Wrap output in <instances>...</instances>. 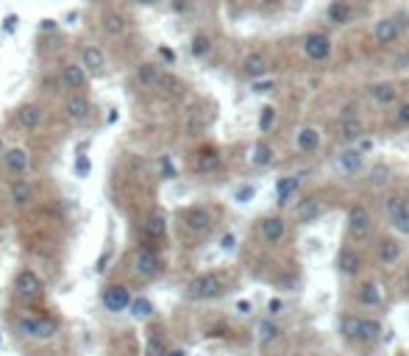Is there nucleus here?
Listing matches in <instances>:
<instances>
[{
    "mask_svg": "<svg viewBox=\"0 0 409 356\" xmlns=\"http://www.w3.org/2000/svg\"><path fill=\"white\" fill-rule=\"evenodd\" d=\"M225 292V281L221 273H201L187 284V301H212Z\"/></svg>",
    "mask_w": 409,
    "mask_h": 356,
    "instance_id": "obj_1",
    "label": "nucleus"
},
{
    "mask_svg": "<svg viewBox=\"0 0 409 356\" xmlns=\"http://www.w3.org/2000/svg\"><path fill=\"white\" fill-rule=\"evenodd\" d=\"M346 223H348V237L356 239V242H365V239L373 237V215H371V209L365 203H354L348 209Z\"/></svg>",
    "mask_w": 409,
    "mask_h": 356,
    "instance_id": "obj_2",
    "label": "nucleus"
},
{
    "mask_svg": "<svg viewBox=\"0 0 409 356\" xmlns=\"http://www.w3.org/2000/svg\"><path fill=\"white\" fill-rule=\"evenodd\" d=\"M20 331L31 340H51V337L59 334V320H53V318H23Z\"/></svg>",
    "mask_w": 409,
    "mask_h": 356,
    "instance_id": "obj_3",
    "label": "nucleus"
},
{
    "mask_svg": "<svg viewBox=\"0 0 409 356\" xmlns=\"http://www.w3.org/2000/svg\"><path fill=\"white\" fill-rule=\"evenodd\" d=\"M334 264H337V273H340V276L356 279V276L362 273V267H365V259H362V254H359L354 245H343V248L337 251V257H334Z\"/></svg>",
    "mask_w": 409,
    "mask_h": 356,
    "instance_id": "obj_4",
    "label": "nucleus"
},
{
    "mask_svg": "<svg viewBox=\"0 0 409 356\" xmlns=\"http://www.w3.org/2000/svg\"><path fill=\"white\" fill-rule=\"evenodd\" d=\"M100 301H103L106 312H115V315H117V312H126V309H131V303H134L131 292H128V287H123V284H109V287H103Z\"/></svg>",
    "mask_w": 409,
    "mask_h": 356,
    "instance_id": "obj_5",
    "label": "nucleus"
},
{
    "mask_svg": "<svg viewBox=\"0 0 409 356\" xmlns=\"http://www.w3.org/2000/svg\"><path fill=\"white\" fill-rule=\"evenodd\" d=\"M384 337V325L373 315H359L356 323V345H376L378 340Z\"/></svg>",
    "mask_w": 409,
    "mask_h": 356,
    "instance_id": "obj_6",
    "label": "nucleus"
},
{
    "mask_svg": "<svg viewBox=\"0 0 409 356\" xmlns=\"http://www.w3.org/2000/svg\"><path fill=\"white\" fill-rule=\"evenodd\" d=\"M323 212H326V209H323V203L309 195V198L295 200V206H292V220H295L298 226H309V223H315Z\"/></svg>",
    "mask_w": 409,
    "mask_h": 356,
    "instance_id": "obj_7",
    "label": "nucleus"
},
{
    "mask_svg": "<svg viewBox=\"0 0 409 356\" xmlns=\"http://www.w3.org/2000/svg\"><path fill=\"white\" fill-rule=\"evenodd\" d=\"M184 226H187L192 234L203 237V234H209V231H212L215 217H212V212H209L206 206H192V209L184 212Z\"/></svg>",
    "mask_w": 409,
    "mask_h": 356,
    "instance_id": "obj_8",
    "label": "nucleus"
},
{
    "mask_svg": "<svg viewBox=\"0 0 409 356\" xmlns=\"http://www.w3.org/2000/svg\"><path fill=\"white\" fill-rule=\"evenodd\" d=\"M334 164H337V170L340 173H346V176H359L362 170H365V153L359 151V148H343V151H337V156H334Z\"/></svg>",
    "mask_w": 409,
    "mask_h": 356,
    "instance_id": "obj_9",
    "label": "nucleus"
},
{
    "mask_svg": "<svg viewBox=\"0 0 409 356\" xmlns=\"http://www.w3.org/2000/svg\"><path fill=\"white\" fill-rule=\"evenodd\" d=\"M134 270H137V276H142V279H156L159 273H161L159 254L154 248H139L137 257H134Z\"/></svg>",
    "mask_w": 409,
    "mask_h": 356,
    "instance_id": "obj_10",
    "label": "nucleus"
},
{
    "mask_svg": "<svg viewBox=\"0 0 409 356\" xmlns=\"http://www.w3.org/2000/svg\"><path fill=\"white\" fill-rule=\"evenodd\" d=\"M282 337H284L282 325L276 323L273 318H265V320L256 323V345H259L262 351H267V348H273L276 342H282Z\"/></svg>",
    "mask_w": 409,
    "mask_h": 356,
    "instance_id": "obj_11",
    "label": "nucleus"
},
{
    "mask_svg": "<svg viewBox=\"0 0 409 356\" xmlns=\"http://www.w3.org/2000/svg\"><path fill=\"white\" fill-rule=\"evenodd\" d=\"M304 53H307L312 62H326V59L331 56V39L320 31L309 33V36L304 39Z\"/></svg>",
    "mask_w": 409,
    "mask_h": 356,
    "instance_id": "obj_12",
    "label": "nucleus"
},
{
    "mask_svg": "<svg viewBox=\"0 0 409 356\" xmlns=\"http://www.w3.org/2000/svg\"><path fill=\"white\" fill-rule=\"evenodd\" d=\"M259 234H262V239H265L267 245H279V242H284V237H287V223H284V217L282 215L265 217V220L259 223Z\"/></svg>",
    "mask_w": 409,
    "mask_h": 356,
    "instance_id": "obj_13",
    "label": "nucleus"
},
{
    "mask_svg": "<svg viewBox=\"0 0 409 356\" xmlns=\"http://www.w3.org/2000/svg\"><path fill=\"white\" fill-rule=\"evenodd\" d=\"M323 145V134L315 126H304V129L295 131V148L301 153H317Z\"/></svg>",
    "mask_w": 409,
    "mask_h": 356,
    "instance_id": "obj_14",
    "label": "nucleus"
},
{
    "mask_svg": "<svg viewBox=\"0 0 409 356\" xmlns=\"http://www.w3.org/2000/svg\"><path fill=\"white\" fill-rule=\"evenodd\" d=\"M14 290H17V295H23V298H33V295H39V292L45 290V284H42V279L33 270H20L17 279H14Z\"/></svg>",
    "mask_w": 409,
    "mask_h": 356,
    "instance_id": "obj_15",
    "label": "nucleus"
},
{
    "mask_svg": "<svg viewBox=\"0 0 409 356\" xmlns=\"http://www.w3.org/2000/svg\"><path fill=\"white\" fill-rule=\"evenodd\" d=\"M340 142H346V148H351L354 142H362V136H365V123L354 114V117H343L340 120Z\"/></svg>",
    "mask_w": 409,
    "mask_h": 356,
    "instance_id": "obj_16",
    "label": "nucleus"
},
{
    "mask_svg": "<svg viewBox=\"0 0 409 356\" xmlns=\"http://www.w3.org/2000/svg\"><path fill=\"white\" fill-rule=\"evenodd\" d=\"M243 72H245L251 81H262V78L270 72V62H267V56H265V53H251V56H245V62H243Z\"/></svg>",
    "mask_w": 409,
    "mask_h": 356,
    "instance_id": "obj_17",
    "label": "nucleus"
},
{
    "mask_svg": "<svg viewBox=\"0 0 409 356\" xmlns=\"http://www.w3.org/2000/svg\"><path fill=\"white\" fill-rule=\"evenodd\" d=\"M356 301L365 309H376V306H381V301H384V292H381V287H378L376 281H362L359 290H356Z\"/></svg>",
    "mask_w": 409,
    "mask_h": 356,
    "instance_id": "obj_18",
    "label": "nucleus"
},
{
    "mask_svg": "<svg viewBox=\"0 0 409 356\" xmlns=\"http://www.w3.org/2000/svg\"><path fill=\"white\" fill-rule=\"evenodd\" d=\"M409 206V198L404 193H387L381 198V209H384V217L393 223L404 209Z\"/></svg>",
    "mask_w": 409,
    "mask_h": 356,
    "instance_id": "obj_19",
    "label": "nucleus"
},
{
    "mask_svg": "<svg viewBox=\"0 0 409 356\" xmlns=\"http://www.w3.org/2000/svg\"><path fill=\"white\" fill-rule=\"evenodd\" d=\"M298 187H301V176H284L276 181V203L279 206H287L295 193H298Z\"/></svg>",
    "mask_w": 409,
    "mask_h": 356,
    "instance_id": "obj_20",
    "label": "nucleus"
},
{
    "mask_svg": "<svg viewBox=\"0 0 409 356\" xmlns=\"http://www.w3.org/2000/svg\"><path fill=\"white\" fill-rule=\"evenodd\" d=\"M398 36H401V28L395 26V20H393V17L378 20L376 28H373V39H376L378 45H393Z\"/></svg>",
    "mask_w": 409,
    "mask_h": 356,
    "instance_id": "obj_21",
    "label": "nucleus"
},
{
    "mask_svg": "<svg viewBox=\"0 0 409 356\" xmlns=\"http://www.w3.org/2000/svg\"><path fill=\"white\" fill-rule=\"evenodd\" d=\"M326 17H329V23H334V26H348V23L354 20V6H351L348 0H334V3L326 9Z\"/></svg>",
    "mask_w": 409,
    "mask_h": 356,
    "instance_id": "obj_22",
    "label": "nucleus"
},
{
    "mask_svg": "<svg viewBox=\"0 0 409 356\" xmlns=\"http://www.w3.org/2000/svg\"><path fill=\"white\" fill-rule=\"evenodd\" d=\"M3 164H6L9 173L23 176V173L28 170V153H26L23 148H9V151L3 153Z\"/></svg>",
    "mask_w": 409,
    "mask_h": 356,
    "instance_id": "obj_23",
    "label": "nucleus"
},
{
    "mask_svg": "<svg viewBox=\"0 0 409 356\" xmlns=\"http://www.w3.org/2000/svg\"><path fill=\"white\" fill-rule=\"evenodd\" d=\"M378 261L384 264V267H390V264H395V261L401 259V242L398 239H393V237H384L381 242H378Z\"/></svg>",
    "mask_w": 409,
    "mask_h": 356,
    "instance_id": "obj_24",
    "label": "nucleus"
},
{
    "mask_svg": "<svg viewBox=\"0 0 409 356\" xmlns=\"http://www.w3.org/2000/svg\"><path fill=\"white\" fill-rule=\"evenodd\" d=\"M100 28L109 33V36H123V33H128V20L120 11H106L100 17Z\"/></svg>",
    "mask_w": 409,
    "mask_h": 356,
    "instance_id": "obj_25",
    "label": "nucleus"
},
{
    "mask_svg": "<svg viewBox=\"0 0 409 356\" xmlns=\"http://www.w3.org/2000/svg\"><path fill=\"white\" fill-rule=\"evenodd\" d=\"M42 120H45V112H42V106H36V103H26V106L17 109V123H20L23 129H36Z\"/></svg>",
    "mask_w": 409,
    "mask_h": 356,
    "instance_id": "obj_26",
    "label": "nucleus"
},
{
    "mask_svg": "<svg viewBox=\"0 0 409 356\" xmlns=\"http://www.w3.org/2000/svg\"><path fill=\"white\" fill-rule=\"evenodd\" d=\"M87 84V70L81 65H67L62 70V87L64 90H81Z\"/></svg>",
    "mask_w": 409,
    "mask_h": 356,
    "instance_id": "obj_27",
    "label": "nucleus"
},
{
    "mask_svg": "<svg viewBox=\"0 0 409 356\" xmlns=\"http://www.w3.org/2000/svg\"><path fill=\"white\" fill-rule=\"evenodd\" d=\"M368 92H371V97L376 100L378 106H390V103L398 97V90H395V84H390V81H378V84H373Z\"/></svg>",
    "mask_w": 409,
    "mask_h": 356,
    "instance_id": "obj_28",
    "label": "nucleus"
},
{
    "mask_svg": "<svg viewBox=\"0 0 409 356\" xmlns=\"http://www.w3.org/2000/svg\"><path fill=\"white\" fill-rule=\"evenodd\" d=\"M137 81H139L145 90H151V87H159V84H161V70H159L154 62H145V65L137 67Z\"/></svg>",
    "mask_w": 409,
    "mask_h": 356,
    "instance_id": "obj_29",
    "label": "nucleus"
},
{
    "mask_svg": "<svg viewBox=\"0 0 409 356\" xmlns=\"http://www.w3.org/2000/svg\"><path fill=\"white\" fill-rule=\"evenodd\" d=\"M67 114H70V120L84 123V120L90 117V100L84 95H73L67 100Z\"/></svg>",
    "mask_w": 409,
    "mask_h": 356,
    "instance_id": "obj_30",
    "label": "nucleus"
},
{
    "mask_svg": "<svg viewBox=\"0 0 409 356\" xmlns=\"http://www.w3.org/2000/svg\"><path fill=\"white\" fill-rule=\"evenodd\" d=\"M251 164L253 167H270L273 164V145H267L265 139H259L256 145L251 148Z\"/></svg>",
    "mask_w": 409,
    "mask_h": 356,
    "instance_id": "obj_31",
    "label": "nucleus"
},
{
    "mask_svg": "<svg viewBox=\"0 0 409 356\" xmlns=\"http://www.w3.org/2000/svg\"><path fill=\"white\" fill-rule=\"evenodd\" d=\"M103 65H106V56H103V50H100V48H95V45L84 48V53H81V67H84V70H90V72H100Z\"/></svg>",
    "mask_w": 409,
    "mask_h": 356,
    "instance_id": "obj_32",
    "label": "nucleus"
},
{
    "mask_svg": "<svg viewBox=\"0 0 409 356\" xmlns=\"http://www.w3.org/2000/svg\"><path fill=\"white\" fill-rule=\"evenodd\" d=\"M164 231H167L164 215H161V212H154V215L145 220V226H142V237H151V242H154V239H161V237H164Z\"/></svg>",
    "mask_w": 409,
    "mask_h": 356,
    "instance_id": "obj_33",
    "label": "nucleus"
},
{
    "mask_svg": "<svg viewBox=\"0 0 409 356\" xmlns=\"http://www.w3.org/2000/svg\"><path fill=\"white\" fill-rule=\"evenodd\" d=\"M221 167V153L215 151V148H203L201 153H198V159H195V170L198 173H212V170H218Z\"/></svg>",
    "mask_w": 409,
    "mask_h": 356,
    "instance_id": "obj_34",
    "label": "nucleus"
},
{
    "mask_svg": "<svg viewBox=\"0 0 409 356\" xmlns=\"http://www.w3.org/2000/svg\"><path fill=\"white\" fill-rule=\"evenodd\" d=\"M9 198H11V203L14 206H26V203H31L33 198V190L28 181H23V178H17L14 184H11V190H9Z\"/></svg>",
    "mask_w": 409,
    "mask_h": 356,
    "instance_id": "obj_35",
    "label": "nucleus"
},
{
    "mask_svg": "<svg viewBox=\"0 0 409 356\" xmlns=\"http://www.w3.org/2000/svg\"><path fill=\"white\" fill-rule=\"evenodd\" d=\"M356 323H359V315L356 312H346L340 318V334L346 342H356Z\"/></svg>",
    "mask_w": 409,
    "mask_h": 356,
    "instance_id": "obj_36",
    "label": "nucleus"
},
{
    "mask_svg": "<svg viewBox=\"0 0 409 356\" xmlns=\"http://www.w3.org/2000/svg\"><path fill=\"white\" fill-rule=\"evenodd\" d=\"M209 50H212V39H209L206 33H195L192 42H189V53H192L195 59H201V56H206Z\"/></svg>",
    "mask_w": 409,
    "mask_h": 356,
    "instance_id": "obj_37",
    "label": "nucleus"
},
{
    "mask_svg": "<svg viewBox=\"0 0 409 356\" xmlns=\"http://www.w3.org/2000/svg\"><path fill=\"white\" fill-rule=\"evenodd\" d=\"M131 315H134V318H139V320H145V318H151V315H154V303H151L148 298H134V303H131Z\"/></svg>",
    "mask_w": 409,
    "mask_h": 356,
    "instance_id": "obj_38",
    "label": "nucleus"
},
{
    "mask_svg": "<svg viewBox=\"0 0 409 356\" xmlns=\"http://www.w3.org/2000/svg\"><path fill=\"white\" fill-rule=\"evenodd\" d=\"M276 126V109L273 106H262V112H259V131L265 134V131H270Z\"/></svg>",
    "mask_w": 409,
    "mask_h": 356,
    "instance_id": "obj_39",
    "label": "nucleus"
},
{
    "mask_svg": "<svg viewBox=\"0 0 409 356\" xmlns=\"http://www.w3.org/2000/svg\"><path fill=\"white\" fill-rule=\"evenodd\" d=\"M145 354H148V356H167V351H164V342H161V337H159V334H151Z\"/></svg>",
    "mask_w": 409,
    "mask_h": 356,
    "instance_id": "obj_40",
    "label": "nucleus"
},
{
    "mask_svg": "<svg viewBox=\"0 0 409 356\" xmlns=\"http://www.w3.org/2000/svg\"><path fill=\"white\" fill-rule=\"evenodd\" d=\"M387 176H390V170H387L384 164H376V167L371 170V184H373V187H381V184H387V181H390Z\"/></svg>",
    "mask_w": 409,
    "mask_h": 356,
    "instance_id": "obj_41",
    "label": "nucleus"
},
{
    "mask_svg": "<svg viewBox=\"0 0 409 356\" xmlns=\"http://www.w3.org/2000/svg\"><path fill=\"white\" fill-rule=\"evenodd\" d=\"M390 226L395 228L398 234H404V237H409V206H407V209H404V212H401V215H398V217H395V220H393V223H390Z\"/></svg>",
    "mask_w": 409,
    "mask_h": 356,
    "instance_id": "obj_42",
    "label": "nucleus"
},
{
    "mask_svg": "<svg viewBox=\"0 0 409 356\" xmlns=\"http://www.w3.org/2000/svg\"><path fill=\"white\" fill-rule=\"evenodd\" d=\"M395 123H398V126H409V100L395 109Z\"/></svg>",
    "mask_w": 409,
    "mask_h": 356,
    "instance_id": "obj_43",
    "label": "nucleus"
},
{
    "mask_svg": "<svg viewBox=\"0 0 409 356\" xmlns=\"http://www.w3.org/2000/svg\"><path fill=\"white\" fill-rule=\"evenodd\" d=\"M253 195H256V187H251V184H248V187L237 190V195H234V198H237V203H248Z\"/></svg>",
    "mask_w": 409,
    "mask_h": 356,
    "instance_id": "obj_44",
    "label": "nucleus"
},
{
    "mask_svg": "<svg viewBox=\"0 0 409 356\" xmlns=\"http://www.w3.org/2000/svg\"><path fill=\"white\" fill-rule=\"evenodd\" d=\"M251 90L256 92V95H265V92H270V90H273V81H267V78H265V81H253Z\"/></svg>",
    "mask_w": 409,
    "mask_h": 356,
    "instance_id": "obj_45",
    "label": "nucleus"
},
{
    "mask_svg": "<svg viewBox=\"0 0 409 356\" xmlns=\"http://www.w3.org/2000/svg\"><path fill=\"white\" fill-rule=\"evenodd\" d=\"M90 170H92V164H90V159L87 156H81L78 162H75V173L84 178V176H90Z\"/></svg>",
    "mask_w": 409,
    "mask_h": 356,
    "instance_id": "obj_46",
    "label": "nucleus"
},
{
    "mask_svg": "<svg viewBox=\"0 0 409 356\" xmlns=\"http://www.w3.org/2000/svg\"><path fill=\"white\" fill-rule=\"evenodd\" d=\"M393 20H395V26L401 28V33L409 28V14H407V11H398V14H393Z\"/></svg>",
    "mask_w": 409,
    "mask_h": 356,
    "instance_id": "obj_47",
    "label": "nucleus"
},
{
    "mask_svg": "<svg viewBox=\"0 0 409 356\" xmlns=\"http://www.w3.org/2000/svg\"><path fill=\"white\" fill-rule=\"evenodd\" d=\"M161 176H164V178H176V167L170 164L167 156H161Z\"/></svg>",
    "mask_w": 409,
    "mask_h": 356,
    "instance_id": "obj_48",
    "label": "nucleus"
},
{
    "mask_svg": "<svg viewBox=\"0 0 409 356\" xmlns=\"http://www.w3.org/2000/svg\"><path fill=\"white\" fill-rule=\"evenodd\" d=\"M282 309H284V301H279V298H273V301L267 303V315H270V318L282 315Z\"/></svg>",
    "mask_w": 409,
    "mask_h": 356,
    "instance_id": "obj_49",
    "label": "nucleus"
},
{
    "mask_svg": "<svg viewBox=\"0 0 409 356\" xmlns=\"http://www.w3.org/2000/svg\"><path fill=\"white\" fill-rule=\"evenodd\" d=\"M234 245H237V237H234V234H225V237L221 239L223 251H234Z\"/></svg>",
    "mask_w": 409,
    "mask_h": 356,
    "instance_id": "obj_50",
    "label": "nucleus"
},
{
    "mask_svg": "<svg viewBox=\"0 0 409 356\" xmlns=\"http://www.w3.org/2000/svg\"><path fill=\"white\" fill-rule=\"evenodd\" d=\"M237 312H240V315H251L253 303L251 301H237Z\"/></svg>",
    "mask_w": 409,
    "mask_h": 356,
    "instance_id": "obj_51",
    "label": "nucleus"
},
{
    "mask_svg": "<svg viewBox=\"0 0 409 356\" xmlns=\"http://www.w3.org/2000/svg\"><path fill=\"white\" fill-rule=\"evenodd\" d=\"M159 56H161V59H164V62H170V65H173V62H176V53H173V50H170V48H159Z\"/></svg>",
    "mask_w": 409,
    "mask_h": 356,
    "instance_id": "obj_52",
    "label": "nucleus"
},
{
    "mask_svg": "<svg viewBox=\"0 0 409 356\" xmlns=\"http://www.w3.org/2000/svg\"><path fill=\"white\" fill-rule=\"evenodd\" d=\"M159 87H164V90H176L179 87V81L176 78H167V75H161V84Z\"/></svg>",
    "mask_w": 409,
    "mask_h": 356,
    "instance_id": "obj_53",
    "label": "nucleus"
},
{
    "mask_svg": "<svg viewBox=\"0 0 409 356\" xmlns=\"http://www.w3.org/2000/svg\"><path fill=\"white\" fill-rule=\"evenodd\" d=\"M187 9H189L187 0H176V11H187Z\"/></svg>",
    "mask_w": 409,
    "mask_h": 356,
    "instance_id": "obj_54",
    "label": "nucleus"
},
{
    "mask_svg": "<svg viewBox=\"0 0 409 356\" xmlns=\"http://www.w3.org/2000/svg\"><path fill=\"white\" fill-rule=\"evenodd\" d=\"M14 23H17V17H6V31H11V28H14Z\"/></svg>",
    "mask_w": 409,
    "mask_h": 356,
    "instance_id": "obj_55",
    "label": "nucleus"
},
{
    "mask_svg": "<svg viewBox=\"0 0 409 356\" xmlns=\"http://www.w3.org/2000/svg\"><path fill=\"white\" fill-rule=\"evenodd\" d=\"M137 3H142V6H154V3H159V0H137Z\"/></svg>",
    "mask_w": 409,
    "mask_h": 356,
    "instance_id": "obj_56",
    "label": "nucleus"
},
{
    "mask_svg": "<svg viewBox=\"0 0 409 356\" xmlns=\"http://www.w3.org/2000/svg\"><path fill=\"white\" fill-rule=\"evenodd\" d=\"M404 290L409 292V267H407V276H404Z\"/></svg>",
    "mask_w": 409,
    "mask_h": 356,
    "instance_id": "obj_57",
    "label": "nucleus"
},
{
    "mask_svg": "<svg viewBox=\"0 0 409 356\" xmlns=\"http://www.w3.org/2000/svg\"><path fill=\"white\" fill-rule=\"evenodd\" d=\"M167 356H187V354H184V351H170Z\"/></svg>",
    "mask_w": 409,
    "mask_h": 356,
    "instance_id": "obj_58",
    "label": "nucleus"
},
{
    "mask_svg": "<svg viewBox=\"0 0 409 356\" xmlns=\"http://www.w3.org/2000/svg\"><path fill=\"white\" fill-rule=\"evenodd\" d=\"M312 356H323V354H312Z\"/></svg>",
    "mask_w": 409,
    "mask_h": 356,
    "instance_id": "obj_59",
    "label": "nucleus"
},
{
    "mask_svg": "<svg viewBox=\"0 0 409 356\" xmlns=\"http://www.w3.org/2000/svg\"><path fill=\"white\" fill-rule=\"evenodd\" d=\"M120 3H128V0H120Z\"/></svg>",
    "mask_w": 409,
    "mask_h": 356,
    "instance_id": "obj_60",
    "label": "nucleus"
},
{
    "mask_svg": "<svg viewBox=\"0 0 409 356\" xmlns=\"http://www.w3.org/2000/svg\"><path fill=\"white\" fill-rule=\"evenodd\" d=\"M0 340H3V337H0Z\"/></svg>",
    "mask_w": 409,
    "mask_h": 356,
    "instance_id": "obj_61",
    "label": "nucleus"
},
{
    "mask_svg": "<svg viewBox=\"0 0 409 356\" xmlns=\"http://www.w3.org/2000/svg\"><path fill=\"white\" fill-rule=\"evenodd\" d=\"M92 3H95V0H92Z\"/></svg>",
    "mask_w": 409,
    "mask_h": 356,
    "instance_id": "obj_62",
    "label": "nucleus"
}]
</instances>
